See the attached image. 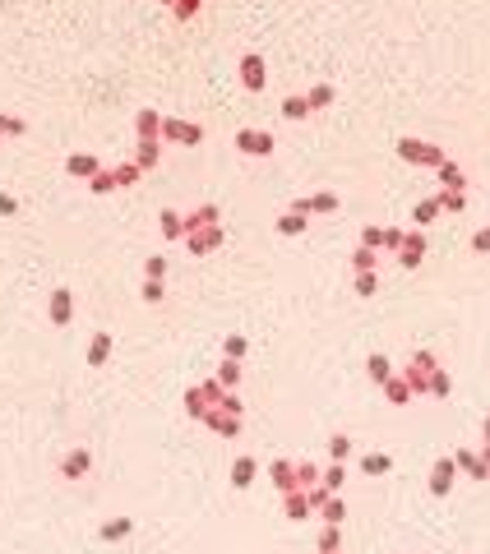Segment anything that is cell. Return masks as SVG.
Wrapping results in <instances>:
<instances>
[{
	"label": "cell",
	"mask_w": 490,
	"mask_h": 554,
	"mask_svg": "<svg viewBox=\"0 0 490 554\" xmlns=\"http://www.w3.org/2000/svg\"><path fill=\"white\" fill-rule=\"evenodd\" d=\"M319 550L329 554V550H338V527L333 522H324V532H319Z\"/></svg>",
	"instance_id": "cell-44"
},
{
	"label": "cell",
	"mask_w": 490,
	"mask_h": 554,
	"mask_svg": "<svg viewBox=\"0 0 490 554\" xmlns=\"http://www.w3.org/2000/svg\"><path fill=\"white\" fill-rule=\"evenodd\" d=\"M361 245H366V250H384V227H366V231H361Z\"/></svg>",
	"instance_id": "cell-41"
},
{
	"label": "cell",
	"mask_w": 490,
	"mask_h": 554,
	"mask_svg": "<svg viewBox=\"0 0 490 554\" xmlns=\"http://www.w3.org/2000/svg\"><path fill=\"white\" fill-rule=\"evenodd\" d=\"M357 291L361 296H375V273H357Z\"/></svg>",
	"instance_id": "cell-49"
},
{
	"label": "cell",
	"mask_w": 490,
	"mask_h": 554,
	"mask_svg": "<svg viewBox=\"0 0 490 554\" xmlns=\"http://www.w3.org/2000/svg\"><path fill=\"white\" fill-rule=\"evenodd\" d=\"M398 153H402V162H416V166H435V171H439V166L449 162V157L439 153V148H435V144H421V139H402V144H398Z\"/></svg>",
	"instance_id": "cell-3"
},
{
	"label": "cell",
	"mask_w": 490,
	"mask_h": 554,
	"mask_svg": "<svg viewBox=\"0 0 490 554\" xmlns=\"http://www.w3.org/2000/svg\"><path fill=\"white\" fill-rule=\"evenodd\" d=\"M204 425H208V430H218L223 439H236V434H241V416H232V411H208V416H204Z\"/></svg>",
	"instance_id": "cell-12"
},
{
	"label": "cell",
	"mask_w": 490,
	"mask_h": 554,
	"mask_svg": "<svg viewBox=\"0 0 490 554\" xmlns=\"http://www.w3.org/2000/svg\"><path fill=\"white\" fill-rule=\"evenodd\" d=\"M352 268H357V273H375V250H366V245H361L357 255H352Z\"/></svg>",
	"instance_id": "cell-38"
},
{
	"label": "cell",
	"mask_w": 490,
	"mask_h": 554,
	"mask_svg": "<svg viewBox=\"0 0 490 554\" xmlns=\"http://www.w3.org/2000/svg\"><path fill=\"white\" fill-rule=\"evenodd\" d=\"M389 466H393L389 453H366V457H361V471H366V476H384Z\"/></svg>",
	"instance_id": "cell-27"
},
{
	"label": "cell",
	"mask_w": 490,
	"mask_h": 554,
	"mask_svg": "<svg viewBox=\"0 0 490 554\" xmlns=\"http://www.w3.org/2000/svg\"><path fill=\"white\" fill-rule=\"evenodd\" d=\"M282 116H287V121H305V116H310V102L305 97H287L282 102Z\"/></svg>",
	"instance_id": "cell-32"
},
{
	"label": "cell",
	"mask_w": 490,
	"mask_h": 554,
	"mask_svg": "<svg viewBox=\"0 0 490 554\" xmlns=\"http://www.w3.org/2000/svg\"><path fill=\"white\" fill-rule=\"evenodd\" d=\"M425 259V236L421 231H407L402 236V245H398V264L402 268H416Z\"/></svg>",
	"instance_id": "cell-10"
},
{
	"label": "cell",
	"mask_w": 490,
	"mask_h": 554,
	"mask_svg": "<svg viewBox=\"0 0 490 554\" xmlns=\"http://www.w3.org/2000/svg\"><path fill=\"white\" fill-rule=\"evenodd\" d=\"M65 171H69V176H79V180H93V176L102 171V162H98L93 153H74V157L65 162Z\"/></svg>",
	"instance_id": "cell-14"
},
{
	"label": "cell",
	"mask_w": 490,
	"mask_h": 554,
	"mask_svg": "<svg viewBox=\"0 0 490 554\" xmlns=\"http://www.w3.org/2000/svg\"><path fill=\"white\" fill-rule=\"evenodd\" d=\"M46 314H51V323H56V328H65V323L74 319V296H69L65 287H56V291H51V305H46Z\"/></svg>",
	"instance_id": "cell-9"
},
{
	"label": "cell",
	"mask_w": 490,
	"mask_h": 554,
	"mask_svg": "<svg viewBox=\"0 0 490 554\" xmlns=\"http://www.w3.org/2000/svg\"><path fill=\"white\" fill-rule=\"evenodd\" d=\"M343 480H347V471H343V462H333V466H329V471H324V480H319V485H324V489H329V494H338V489H343Z\"/></svg>",
	"instance_id": "cell-33"
},
{
	"label": "cell",
	"mask_w": 490,
	"mask_h": 554,
	"mask_svg": "<svg viewBox=\"0 0 490 554\" xmlns=\"http://www.w3.org/2000/svg\"><path fill=\"white\" fill-rule=\"evenodd\" d=\"M134 130H139V139H162V116L157 111H139L134 116Z\"/></svg>",
	"instance_id": "cell-18"
},
{
	"label": "cell",
	"mask_w": 490,
	"mask_h": 554,
	"mask_svg": "<svg viewBox=\"0 0 490 554\" xmlns=\"http://www.w3.org/2000/svg\"><path fill=\"white\" fill-rule=\"evenodd\" d=\"M139 176H144V171H139L134 162H121V166H116V185H139Z\"/></svg>",
	"instance_id": "cell-36"
},
{
	"label": "cell",
	"mask_w": 490,
	"mask_h": 554,
	"mask_svg": "<svg viewBox=\"0 0 490 554\" xmlns=\"http://www.w3.org/2000/svg\"><path fill=\"white\" fill-rule=\"evenodd\" d=\"M435 217H439V199H421V203H416V222H421V227H425V222H435Z\"/></svg>",
	"instance_id": "cell-39"
},
{
	"label": "cell",
	"mask_w": 490,
	"mask_h": 554,
	"mask_svg": "<svg viewBox=\"0 0 490 554\" xmlns=\"http://www.w3.org/2000/svg\"><path fill=\"white\" fill-rule=\"evenodd\" d=\"M366 374L375 379V384H389V379H393V365L384 360V356H370V360H366Z\"/></svg>",
	"instance_id": "cell-29"
},
{
	"label": "cell",
	"mask_w": 490,
	"mask_h": 554,
	"mask_svg": "<svg viewBox=\"0 0 490 554\" xmlns=\"http://www.w3.org/2000/svg\"><path fill=\"white\" fill-rule=\"evenodd\" d=\"M236 148L250 153V157H268V153H273V134H268V130H241V134H236Z\"/></svg>",
	"instance_id": "cell-8"
},
{
	"label": "cell",
	"mask_w": 490,
	"mask_h": 554,
	"mask_svg": "<svg viewBox=\"0 0 490 554\" xmlns=\"http://www.w3.org/2000/svg\"><path fill=\"white\" fill-rule=\"evenodd\" d=\"M162 5L171 10V19H176V23H190L194 14L204 10V0H162Z\"/></svg>",
	"instance_id": "cell-21"
},
{
	"label": "cell",
	"mask_w": 490,
	"mask_h": 554,
	"mask_svg": "<svg viewBox=\"0 0 490 554\" xmlns=\"http://www.w3.org/2000/svg\"><path fill=\"white\" fill-rule=\"evenodd\" d=\"M245 346H250V342H245L241 332H232V337H227V346H223V351H227V360H241V356H245Z\"/></svg>",
	"instance_id": "cell-42"
},
{
	"label": "cell",
	"mask_w": 490,
	"mask_h": 554,
	"mask_svg": "<svg viewBox=\"0 0 490 554\" xmlns=\"http://www.w3.org/2000/svg\"><path fill=\"white\" fill-rule=\"evenodd\" d=\"M218 245H223V222H208V227L185 231V250H190V255H213Z\"/></svg>",
	"instance_id": "cell-4"
},
{
	"label": "cell",
	"mask_w": 490,
	"mask_h": 554,
	"mask_svg": "<svg viewBox=\"0 0 490 554\" xmlns=\"http://www.w3.org/2000/svg\"><path fill=\"white\" fill-rule=\"evenodd\" d=\"M88 189H93V194H112V189H121V185H116V166H102L98 176L88 180Z\"/></svg>",
	"instance_id": "cell-26"
},
{
	"label": "cell",
	"mask_w": 490,
	"mask_h": 554,
	"mask_svg": "<svg viewBox=\"0 0 490 554\" xmlns=\"http://www.w3.org/2000/svg\"><path fill=\"white\" fill-rule=\"evenodd\" d=\"M23 130H28V125H23L19 116H5V111H0V139H5V134H10V139H19Z\"/></svg>",
	"instance_id": "cell-37"
},
{
	"label": "cell",
	"mask_w": 490,
	"mask_h": 554,
	"mask_svg": "<svg viewBox=\"0 0 490 554\" xmlns=\"http://www.w3.org/2000/svg\"><path fill=\"white\" fill-rule=\"evenodd\" d=\"M278 231H282V236H301V231H305V212L287 208V212L278 217Z\"/></svg>",
	"instance_id": "cell-28"
},
{
	"label": "cell",
	"mask_w": 490,
	"mask_h": 554,
	"mask_svg": "<svg viewBox=\"0 0 490 554\" xmlns=\"http://www.w3.org/2000/svg\"><path fill=\"white\" fill-rule=\"evenodd\" d=\"M329 554H338V550H329Z\"/></svg>",
	"instance_id": "cell-50"
},
{
	"label": "cell",
	"mask_w": 490,
	"mask_h": 554,
	"mask_svg": "<svg viewBox=\"0 0 490 554\" xmlns=\"http://www.w3.org/2000/svg\"><path fill=\"white\" fill-rule=\"evenodd\" d=\"M268 476H273V485H278L282 494H291V489H296V462H287V457H273Z\"/></svg>",
	"instance_id": "cell-11"
},
{
	"label": "cell",
	"mask_w": 490,
	"mask_h": 554,
	"mask_svg": "<svg viewBox=\"0 0 490 554\" xmlns=\"http://www.w3.org/2000/svg\"><path fill=\"white\" fill-rule=\"evenodd\" d=\"M255 471H259L255 457H236V462H232V485L236 489H250V485H255Z\"/></svg>",
	"instance_id": "cell-17"
},
{
	"label": "cell",
	"mask_w": 490,
	"mask_h": 554,
	"mask_svg": "<svg viewBox=\"0 0 490 554\" xmlns=\"http://www.w3.org/2000/svg\"><path fill=\"white\" fill-rule=\"evenodd\" d=\"M439 180H444V189H463V185H468V180H463V171H458L453 162L439 166Z\"/></svg>",
	"instance_id": "cell-35"
},
{
	"label": "cell",
	"mask_w": 490,
	"mask_h": 554,
	"mask_svg": "<svg viewBox=\"0 0 490 554\" xmlns=\"http://www.w3.org/2000/svg\"><path fill=\"white\" fill-rule=\"evenodd\" d=\"M439 374H444V370L435 365V356H430V351H416L402 379L412 384V393H435V379H439Z\"/></svg>",
	"instance_id": "cell-2"
},
{
	"label": "cell",
	"mask_w": 490,
	"mask_h": 554,
	"mask_svg": "<svg viewBox=\"0 0 490 554\" xmlns=\"http://www.w3.org/2000/svg\"><path fill=\"white\" fill-rule=\"evenodd\" d=\"M162 139H167V144H204V130L194 121H162Z\"/></svg>",
	"instance_id": "cell-6"
},
{
	"label": "cell",
	"mask_w": 490,
	"mask_h": 554,
	"mask_svg": "<svg viewBox=\"0 0 490 554\" xmlns=\"http://www.w3.org/2000/svg\"><path fill=\"white\" fill-rule=\"evenodd\" d=\"M241 83H245L250 93H259V88L268 83V74H264V55H259V51H245V55H241Z\"/></svg>",
	"instance_id": "cell-7"
},
{
	"label": "cell",
	"mask_w": 490,
	"mask_h": 554,
	"mask_svg": "<svg viewBox=\"0 0 490 554\" xmlns=\"http://www.w3.org/2000/svg\"><path fill=\"white\" fill-rule=\"evenodd\" d=\"M130 532H134V518H112V522H102V541H125Z\"/></svg>",
	"instance_id": "cell-24"
},
{
	"label": "cell",
	"mask_w": 490,
	"mask_h": 554,
	"mask_svg": "<svg viewBox=\"0 0 490 554\" xmlns=\"http://www.w3.org/2000/svg\"><path fill=\"white\" fill-rule=\"evenodd\" d=\"M14 212H19V199H14V194H5V189H0V217H14Z\"/></svg>",
	"instance_id": "cell-48"
},
{
	"label": "cell",
	"mask_w": 490,
	"mask_h": 554,
	"mask_svg": "<svg viewBox=\"0 0 490 554\" xmlns=\"http://www.w3.org/2000/svg\"><path fill=\"white\" fill-rule=\"evenodd\" d=\"M453 462L463 466V471H468V476H477V480H486V476H490V466L481 462L477 453H468V448H463V453H453Z\"/></svg>",
	"instance_id": "cell-23"
},
{
	"label": "cell",
	"mask_w": 490,
	"mask_h": 554,
	"mask_svg": "<svg viewBox=\"0 0 490 554\" xmlns=\"http://www.w3.org/2000/svg\"><path fill=\"white\" fill-rule=\"evenodd\" d=\"M324 522H333V527H338V522H343L347 518V508H343V499H338V494H329V499H324Z\"/></svg>",
	"instance_id": "cell-34"
},
{
	"label": "cell",
	"mask_w": 490,
	"mask_h": 554,
	"mask_svg": "<svg viewBox=\"0 0 490 554\" xmlns=\"http://www.w3.org/2000/svg\"><path fill=\"white\" fill-rule=\"evenodd\" d=\"M223 398H227V388L218 384V379H204V384L185 388V411L194 416V421H204L208 411H218V407H223Z\"/></svg>",
	"instance_id": "cell-1"
},
{
	"label": "cell",
	"mask_w": 490,
	"mask_h": 554,
	"mask_svg": "<svg viewBox=\"0 0 490 554\" xmlns=\"http://www.w3.org/2000/svg\"><path fill=\"white\" fill-rule=\"evenodd\" d=\"M282 508H287L291 522H301L305 513L314 508V504H310V494H305V489H291V494H282Z\"/></svg>",
	"instance_id": "cell-16"
},
{
	"label": "cell",
	"mask_w": 490,
	"mask_h": 554,
	"mask_svg": "<svg viewBox=\"0 0 490 554\" xmlns=\"http://www.w3.org/2000/svg\"><path fill=\"white\" fill-rule=\"evenodd\" d=\"M162 236H167V241H180V236H185V217H180L176 208H162Z\"/></svg>",
	"instance_id": "cell-22"
},
{
	"label": "cell",
	"mask_w": 490,
	"mask_h": 554,
	"mask_svg": "<svg viewBox=\"0 0 490 554\" xmlns=\"http://www.w3.org/2000/svg\"><path fill=\"white\" fill-rule=\"evenodd\" d=\"M107 356H112V332H93V342H88V365H107Z\"/></svg>",
	"instance_id": "cell-19"
},
{
	"label": "cell",
	"mask_w": 490,
	"mask_h": 554,
	"mask_svg": "<svg viewBox=\"0 0 490 554\" xmlns=\"http://www.w3.org/2000/svg\"><path fill=\"white\" fill-rule=\"evenodd\" d=\"M157 157H162V139H139V153H134V166L139 171H153Z\"/></svg>",
	"instance_id": "cell-15"
},
{
	"label": "cell",
	"mask_w": 490,
	"mask_h": 554,
	"mask_svg": "<svg viewBox=\"0 0 490 554\" xmlns=\"http://www.w3.org/2000/svg\"><path fill=\"white\" fill-rule=\"evenodd\" d=\"M463 203H468V199H463V189H444V194H439V208H449V212H458Z\"/></svg>",
	"instance_id": "cell-43"
},
{
	"label": "cell",
	"mask_w": 490,
	"mask_h": 554,
	"mask_svg": "<svg viewBox=\"0 0 490 554\" xmlns=\"http://www.w3.org/2000/svg\"><path fill=\"white\" fill-rule=\"evenodd\" d=\"M453 471H458L453 457H439V462H435V471H430V489L435 494H449V489H453Z\"/></svg>",
	"instance_id": "cell-13"
},
{
	"label": "cell",
	"mask_w": 490,
	"mask_h": 554,
	"mask_svg": "<svg viewBox=\"0 0 490 554\" xmlns=\"http://www.w3.org/2000/svg\"><path fill=\"white\" fill-rule=\"evenodd\" d=\"M384 398H389V402H398V407H402V402H412V384H407L402 374H393L389 384H384Z\"/></svg>",
	"instance_id": "cell-25"
},
{
	"label": "cell",
	"mask_w": 490,
	"mask_h": 554,
	"mask_svg": "<svg viewBox=\"0 0 490 554\" xmlns=\"http://www.w3.org/2000/svg\"><path fill=\"white\" fill-rule=\"evenodd\" d=\"M296 212H333L338 208V194H310V199H301V203H291Z\"/></svg>",
	"instance_id": "cell-20"
},
{
	"label": "cell",
	"mask_w": 490,
	"mask_h": 554,
	"mask_svg": "<svg viewBox=\"0 0 490 554\" xmlns=\"http://www.w3.org/2000/svg\"><path fill=\"white\" fill-rule=\"evenodd\" d=\"M88 471H93V453L84 448V443H79V448H69V453L60 457V476H65V480H84Z\"/></svg>",
	"instance_id": "cell-5"
},
{
	"label": "cell",
	"mask_w": 490,
	"mask_h": 554,
	"mask_svg": "<svg viewBox=\"0 0 490 554\" xmlns=\"http://www.w3.org/2000/svg\"><path fill=\"white\" fill-rule=\"evenodd\" d=\"M305 102H310V111H324L329 102H333V88H329V83H314V88L305 93Z\"/></svg>",
	"instance_id": "cell-31"
},
{
	"label": "cell",
	"mask_w": 490,
	"mask_h": 554,
	"mask_svg": "<svg viewBox=\"0 0 490 554\" xmlns=\"http://www.w3.org/2000/svg\"><path fill=\"white\" fill-rule=\"evenodd\" d=\"M329 453H333V462H343V457L352 453V439H347V434H333V439H329Z\"/></svg>",
	"instance_id": "cell-40"
},
{
	"label": "cell",
	"mask_w": 490,
	"mask_h": 554,
	"mask_svg": "<svg viewBox=\"0 0 490 554\" xmlns=\"http://www.w3.org/2000/svg\"><path fill=\"white\" fill-rule=\"evenodd\" d=\"M472 250H477V255H490V227H481V231L472 236Z\"/></svg>",
	"instance_id": "cell-47"
},
{
	"label": "cell",
	"mask_w": 490,
	"mask_h": 554,
	"mask_svg": "<svg viewBox=\"0 0 490 554\" xmlns=\"http://www.w3.org/2000/svg\"><path fill=\"white\" fill-rule=\"evenodd\" d=\"M213 379H218V384H223V388H236V384H241V360H223V365H218V374H213Z\"/></svg>",
	"instance_id": "cell-30"
},
{
	"label": "cell",
	"mask_w": 490,
	"mask_h": 554,
	"mask_svg": "<svg viewBox=\"0 0 490 554\" xmlns=\"http://www.w3.org/2000/svg\"><path fill=\"white\" fill-rule=\"evenodd\" d=\"M162 273H167V259H162V255H153V259L144 264V277H157V282H162Z\"/></svg>",
	"instance_id": "cell-46"
},
{
	"label": "cell",
	"mask_w": 490,
	"mask_h": 554,
	"mask_svg": "<svg viewBox=\"0 0 490 554\" xmlns=\"http://www.w3.org/2000/svg\"><path fill=\"white\" fill-rule=\"evenodd\" d=\"M162 296H167V291H162V282H157V277H144V300H148V305H157Z\"/></svg>",
	"instance_id": "cell-45"
}]
</instances>
